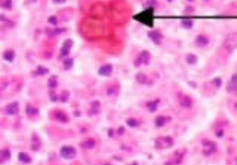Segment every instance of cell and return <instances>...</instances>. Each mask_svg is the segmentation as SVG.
<instances>
[{"label":"cell","mask_w":237,"mask_h":165,"mask_svg":"<svg viewBox=\"0 0 237 165\" xmlns=\"http://www.w3.org/2000/svg\"><path fill=\"white\" fill-rule=\"evenodd\" d=\"M95 146V141L93 139H90L88 141L84 142V144L83 145V147L86 148H92L93 147Z\"/></svg>","instance_id":"cell-24"},{"label":"cell","mask_w":237,"mask_h":165,"mask_svg":"<svg viewBox=\"0 0 237 165\" xmlns=\"http://www.w3.org/2000/svg\"><path fill=\"white\" fill-rule=\"evenodd\" d=\"M26 114H27L28 116H34V115L38 114V109H37V108H34V107H33V106H31V105H29V106H27V108H26Z\"/></svg>","instance_id":"cell-15"},{"label":"cell","mask_w":237,"mask_h":165,"mask_svg":"<svg viewBox=\"0 0 237 165\" xmlns=\"http://www.w3.org/2000/svg\"><path fill=\"white\" fill-rule=\"evenodd\" d=\"M168 1H169V2H170V1H171V0H168Z\"/></svg>","instance_id":"cell-41"},{"label":"cell","mask_w":237,"mask_h":165,"mask_svg":"<svg viewBox=\"0 0 237 165\" xmlns=\"http://www.w3.org/2000/svg\"><path fill=\"white\" fill-rule=\"evenodd\" d=\"M195 43H196V45H197L199 47H204V46L208 45V44H209V40H208L205 36H203V35H199V36H197Z\"/></svg>","instance_id":"cell-8"},{"label":"cell","mask_w":237,"mask_h":165,"mask_svg":"<svg viewBox=\"0 0 237 165\" xmlns=\"http://www.w3.org/2000/svg\"><path fill=\"white\" fill-rule=\"evenodd\" d=\"M109 136H110V137L112 136V130H109Z\"/></svg>","instance_id":"cell-39"},{"label":"cell","mask_w":237,"mask_h":165,"mask_svg":"<svg viewBox=\"0 0 237 165\" xmlns=\"http://www.w3.org/2000/svg\"><path fill=\"white\" fill-rule=\"evenodd\" d=\"M68 94H67V92H63V94L61 95V97H60V100L62 101H67V100H68Z\"/></svg>","instance_id":"cell-32"},{"label":"cell","mask_w":237,"mask_h":165,"mask_svg":"<svg viewBox=\"0 0 237 165\" xmlns=\"http://www.w3.org/2000/svg\"><path fill=\"white\" fill-rule=\"evenodd\" d=\"M123 132H124V127L123 126H119V134H121Z\"/></svg>","instance_id":"cell-36"},{"label":"cell","mask_w":237,"mask_h":165,"mask_svg":"<svg viewBox=\"0 0 237 165\" xmlns=\"http://www.w3.org/2000/svg\"><path fill=\"white\" fill-rule=\"evenodd\" d=\"M127 124H128L131 127H135V126L138 125L137 121L134 120V119H129V120L127 121Z\"/></svg>","instance_id":"cell-26"},{"label":"cell","mask_w":237,"mask_h":165,"mask_svg":"<svg viewBox=\"0 0 237 165\" xmlns=\"http://www.w3.org/2000/svg\"><path fill=\"white\" fill-rule=\"evenodd\" d=\"M186 61H187V63H188V64H191V65L195 64V63H196V61H197V57H196L194 54H188V55L186 56Z\"/></svg>","instance_id":"cell-18"},{"label":"cell","mask_w":237,"mask_h":165,"mask_svg":"<svg viewBox=\"0 0 237 165\" xmlns=\"http://www.w3.org/2000/svg\"><path fill=\"white\" fill-rule=\"evenodd\" d=\"M181 24L185 29H191L193 27V21L191 20H189V19H184V20H182Z\"/></svg>","instance_id":"cell-17"},{"label":"cell","mask_w":237,"mask_h":165,"mask_svg":"<svg viewBox=\"0 0 237 165\" xmlns=\"http://www.w3.org/2000/svg\"><path fill=\"white\" fill-rule=\"evenodd\" d=\"M224 46L229 53L234 52L237 48V33L229 34L224 42Z\"/></svg>","instance_id":"cell-2"},{"label":"cell","mask_w":237,"mask_h":165,"mask_svg":"<svg viewBox=\"0 0 237 165\" xmlns=\"http://www.w3.org/2000/svg\"><path fill=\"white\" fill-rule=\"evenodd\" d=\"M36 73H37L38 75H45V74H48V68H44V67H42V66H39V67L37 68Z\"/></svg>","instance_id":"cell-22"},{"label":"cell","mask_w":237,"mask_h":165,"mask_svg":"<svg viewBox=\"0 0 237 165\" xmlns=\"http://www.w3.org/2000/svg\"><path fill=\"white\" fill-rule=\"evenodd\" d=\"M104 165H111V164H109V163H106V164H104Z\"/></svg>","instance_id":"cell-40"},{"label":"cell","mask_w":237,"mask_h":165,"mask_svg":"<svg viewBox=\"0 0 237 165\" xmlns=\"http://www.w3.org/2000/svg\"><path fill=\"white\" fill-rule=\"evenodd\" d=\"M19 160L23 163H28L31 162V158L24 152L19 153Z\"/></svg>","instance_id":"cell-14"},{"label":"cell","mask_w":237,"mask_h":165,"mask_svg":"<svg viewBox=\"0 0 237 165\" xmlns=\"http://www.w3.org/2000/svg\"><path fill=\"white\" fill-rule=\"evenodd\" d=\"M19 112V103L17 101L11 102L8 105L7 107V113L10 116H14L17 115Z\"/></svg>","instance_id":"cell-4"},{"label":"cell","mask_w":237,"mask_h":165,"mask_svg":"<svg viewBox=\"0 0 237 165\" xmlns=\"http://www.w3.org/2000/svg\"><path fill=\"white\" fill-rule=\"evenodd\" d=\"M50 100H51V101H57L58 100V96L54 92H52V94L50 96Z\"/></svg>","instance_id":"cell-30"},{"label":"cell","mask_w":237,"mask_h":165,"mask_svg":"<svg viewBox=\"0 0 237 165\" xmlns=\"http://www.w3.org/2000/svg\"><path fill=\"white\" fill-rule=\"evenodd\" d=\"M189 1H193V0H189Z\"/></svg>","instance_id":"cell-42"},{"label":"cell","mask_w":237,"mask_h":165,"mask_svg":"<svg viewBox=\"0 0 237 165\" xmlns=\"http://www.w3.org/2000/svg\"><path fill=\"white\" fill-rule=\"evenodd\" d=\"M150 57H151V55H150L149 52H147V51H143L141 55H140V58H141L142 62L144 63V64H148L149 63Z\"/></svg>","instance_id":"cell-9"},{"label":"cell","mask_w":237,"mask_h":165,"mask_svg":"<svg viewBox=\"0 0 237 165\" xmlns=\"http://www.w3.org/2000/svg\"><path fill=\"white\" fill-rule=\"evenodd\" d=\"M63 65H64L65 69H71V68H72V66H73V59H71V58L65 59Z\"/></svg>","instance_id":"cell-19"},{"label":"cell","mask_w":237,"mask_h":165,"mask_svg":"<svg viewBox=\"0 0 237 165\" xmlns=\"http://www.w3.org/2000/svg\"><path fill=\"white\" fill-rule=\"evenodd\" d=\"M112 72V66L108 64V65H104L103 67H101L98 70V74L100 76H109Z\"/></svg>","instance_id":"cell-6"},{"label":"cell","mask_w":237,"mask_h":165,"mask_svg":"<svg viewBox=\"0 0 237 165\" xmlns=\"http://www.w3.org/2000/svg\"><path fill=\"white\" fill-rule=\"evenodd\" d=\"M214 82H216L215 84H216L217 87H220V85H221V79H220V78H216L214 79Z\"/></svg>","instance_id":"cell-31"},{"label":"cell","mask_w":237,"mask_h":165,"mask_svg":"<svg viewBox=\"0 0 237 165\" xmlns=\"http://www.w3.org/2000/svg\"><path fill=\"white\" fill-rule=\"evenodd\" d=\"M56 78H56L55 76L52 77V78H50V79H49V81H48V87H49V88L55 89V88L58 86V82H57Z\"/></svg>","instance_id":"cell-21"},{"label":"cell","mask_w":237,"mask_h":165,"mask_svg":"<svg viewBox=\"0 0 237 165\" xmlns=\"http://www.w3.org/2000/svg\"><path fill=\"white\" fill-rule=\"evenodd\" d=\"M53 2L56 4H62V3L66 2V0H53Z\"/></svg>","instance_id":"cell-35"},{"label":"cell","mask_w":237,"mask_h":165,"mask_svg":"<svg viewBox=\"0 0 237 165\" xmlns=\"http://www.w3.org/2000/svg\"><path fill=\"white\" fill-rule=\"evenodd\" d=\"M3 7H4L5 8L10 9V8L12 7V2H11V0H6L5 3L3 4Z\"/></svg>","instance_id":"cell-29"},{"label":"cell","mask_w":237,"mask_h":165,"mask_svg":"<svg viewBox=\"0 0 237 165\" xmlns=\"http://www.w3.org/2000/svg\"><path fill=\"white\" fill-rule=\"evenodd\" d=\"M64 31V29H57V30H54L52 31V34H58V33H61L62 31Z\"/></svg>","instance_id":"cell-33"},{"label":"cell","mask_w":237,"mask_h":165,"mask_svg":"<svg viewBox=\"0 0 237 165\" xmlns=\"http://www.w3.org/2000/svg\"><path fill=\"white\" fill-rule=\"evenodd\" d=\"M153 13H154V8L153 7H148L144 11H143L141 13H139L138 15L134 16V19L138 21H140L141 23L145 24L149 27H152L153 23H154Z\"/></svg>","instance_id":"cell-1"},{"label":"cell","mask_w":237,"mask_h":165,"mask_svg":"<svg viewBox=\"0 0 237 165\" xmlns=\"http://www.w3.org/2000/svg\"><path fill=\"white\" fill-rule=\"evenodd\" d=\"M148 36L150 37V39L156 44V45H159L160 44V40L162 39V35L158 32V31H150L148 33Z\"/></svg>","instance_id":"cell-7"},{"label":"cell","mask_w":237,"mask_h":165,"mask_svg":"<svg viewBox=\"0 0 237 165\" xmlns=\"http://www.w3.org/2000/svg\"><path fill=\"white\" fill-rule=\"evenodd\" d=\"M147 108L149 109L150 112H155L158 108V101H150L147 103Z\"/></svg>","instance_id":"cell-20"},{"label":"cell","mask_w":237,"mask_h":165,"mask_svg":"<svg viewBox=\"0 0 237 165\" xmlns=\"http://www.w3.org/2000/svg\"><path fill=\"white\" fill-rule=\"evenodd\" d=\"M228 91L229 92H233L237 94V74L232 77L231 82L228 85Z\"/></svg>","instance_id":"cell-5"},{"label":"cell","mask_w":237,"mask_h":165,"mask_svg":"<svg viewBox=\"0 0 237 165\" xmlns=\"http://www.w3.org/2000/svg\"><path fill=\"white\" fill-rule=\"evenodd\" d=\"M134 165H136V164H135V163H134Z\"/></svg>","instance_id":"cell-43"},{"label":"cell","mask_w":237,"mask_h":165,"mask_svg":"<svg viewBox=\"0 0 237 165\" xmlns=\"http://www.w3.org/2000/svg\"><path fill=\"white\" fill-rule=\"evenodd\" d=\"M72 45H73V42H72V40H71V39H67L63 43V47L68 48V49H71Z\"/></svg>","instance_id":"cell-25"},{"label":"cell","mask_w":237,"mask_h":165,"mask_svg":"<svg viewBox=\"0 0 237 165\" xmlns=\"http://www.w3.org/2000/svg\"><path fill=\"white\" fill-rule=\"evenodd\" d=\"M60 54H61V56H68L69 54H70V49L62 47L60 50Z\"/></svg>","instance_id":"cell-27"},{"label":"cell","mask_w":237,"mask_h":165,"mask_svg":"<svg viewBox=\"0 0 237 165\" xmlns=\"http://www.w3.org/2000/svg\"><path fill=\"white\" fill-rule=\"evenodd\" d=\"M222 134H223V131H222V130H219V132L217 133V137H219V138H220V137L222 136Z\"/></svg>","instance_id":"cell-38"},{"label":"cell","mask_w":237,"mask_h":165,"mask_svg":"<svg viewBox=\"0 0 237 165\" xmlns=\"http://www.w3.org/2000/svg\"><path fill=\"white\" fill-rule=\"evenodd\" d=\"M92 105H93V107H98V106L100 105V103H99L98 101H94V102L92 103Z\"/></svg>","instance_id":"cell-37"},{"label":"cell","mask_w":237,"mask_h":165,"mask_svg":"<svg viewBox=\"0 0 237 165\" xmlns=\"http://www.w3.org/2000/svg\"><path fill=\"white\" fill-rule=\"evenodd\" d=\"M1 156H2V158H4L5 160H8V159H10L11 154H10L9 150H8V149H4V150H2V151H1Z\"/></svg>","instance_id":"cell-23"},{"label":"cell","mask_w":237,"mask_h":165,"mask_svg":"<svg viewBox=\"0 0 237 165\" xmlns=\"http://www.w3.org/2000/svg\"><path fill=\"white\" fill-rule=\"evenodd\" d=\"M135 79H136V81H137L139 84H144V83L146 82V80H147V78H146V76H145L144 74L139 73V74L136 75Z\"/></svg>","instance_id":"cell-13"},{"label":"cell","mask_w":237,"mask_h":165,"mask_svg":"<svg viewBox=\"0 0 237 165\" xmlns=\"http://www.w3.org/2000/svg\"><path fill=\"white\" fill-rule=\"evenodd\" d=\"M192 104V101L188 96H184L181 99V105H183L184 107H190Z\"/></svg>","instance_id":"cell-12"},{"label":"cell","mask_w":237,"mask_h":165,"mask_svg":"<svg viewBox=\"0 0 237 165\" xmlns=\"http://www.w3.org/2000/svg\"><path fill=\"white\" fill-rule=\"evenodd\" d=\"M60 154L63 158L65 159H72L76 155V150L74 148L69 147V146H64L60 149Z\"/></svg>","instance_id":"cell-3"},{"label":"cell","mask_w":237,"mask_h":165,"mask_svg":"<svg viewBox=\"0 0 237 165\" xmlns=\"http://www.w3.org/2000/svg\"><path fill=\"white\" fill-rule=\"evenodd\" d=\"M55 118H56L57 120L60 121V122H67V121H68L67 116H66L64 113H62V112H57V113L55 114Z\"/></svg>","instance_id":"cell-11"},{"label":"cell","mask_w":237,"mask_h":165,"mask_svg":"<svg viewBox=\"0 0 237 165\" xmlns=\"http://www.w3.org/2000/svg\"><path fill=\"white\" fill-rule=\"evenodd\" d=\"M166 117H164V116H159V117H158L156 119V125H157L158 127H161V126H163V125L166 124Z\"/></svg>","instance_id":"cell-16"},{"label":"cell","mask_w":237,"mask_h":165,"mask_svg":"<svg viewBox=\"0 0 237 165\" xmlns=\"http://www.w3.org/2000/svg\"><path fill=\"white\" fill-rule=\"evenodd\" d=\"M14 56H15V54L12 50H8L7 51L5 54H4V58L5 60L8 61V62H12L13 59H14Z\"/></svg>","instance_id":"cell-10"},{"label":"cell","mask_w":237,"mask_h":165,"mask_svg":"<svg viewBox=\"0 0 237 165\" xmlns=\"http://www.w3.org/2000/svg\"><path fill=\"white\" fill-rule=\"evenodd\" d=\"M48 21L50 24L57 25V24H58V19H57V17H55V16H51V17L48 18Z\"/></svg>","instance_id":"cell-28"},{"label":"cell","mask_w":237,"mask_h":165,"mask_svg":"<svg viewBox=\"0 0 237 165\" xmlns=\"http://www.w3.org/2000/svg\"><path fill=\"white\" fill-rule=\"evenodd\" d=\"M142 60H141V58L139 57V58H137L136 60H135V63H134V65H135V67H139L141 64H142Z\"/></svg>","instance_id":"cell-34"}]
</instances>
